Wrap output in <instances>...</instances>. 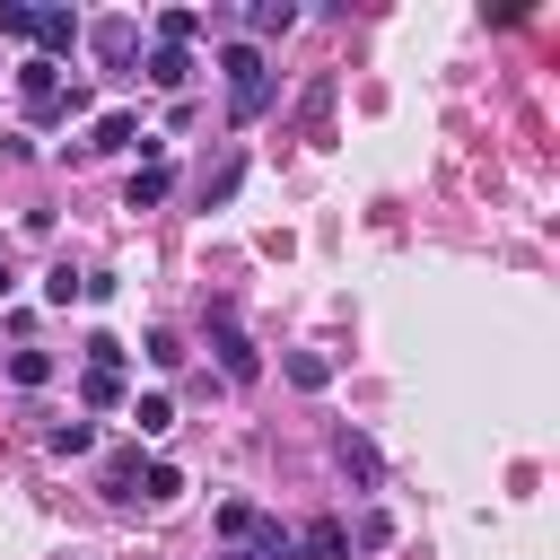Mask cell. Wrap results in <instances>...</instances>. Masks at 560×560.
Returning a JSON list of instances; mask_svg holds the SVG:
<instances>
[{
	"label": "cell",
	"instance_id": "1",
	"mask_svg": "<svg viewBox=\"0 0 560 560\" xmlns=\"http://www.w3.org/2000/svg\"><path fill=\"white\" fill-rule=\"evenodd\" d=\"M219 70H228V114H236V122H262V114H271V96H280V79H271L262 44H219Z\"/></svg>",
	"mask_w": 560,
	"mask_h": 560
},
{
	"label": "cell",
	"instance_id": "2",
	"mask_svg": "<svg viewBox=\"0 0 560 560\" xmlns=\"http://www.w3.org/2000/svg\"><path fill=\"white\" fill-rule=\"evenodd\" d=\"M18 96H26V114H35V122H61V114H70V88H61V61H44V52H26V61H18Z\"/></svg>",
	"mask_w": 560,
	"mask_h": 560
},
{
	"label": "cell",
	"instance_id": "3",
	"mask_svg": "<svg viewBox=\"0 0 560 560\" xmlns=\"http://www.w3.org/2000/svg\"><path fill=\"white\" fill-rule=\"evenodd\" d=\"M210 350H219V368H228V385H254V376H262V350L245 341V324H236V306H210Z\"/></svg>",
	"mask_w": 560,
	"mask_h": 560
},
{
	"label": "cell",
	"instance_id": "4",
	"mask_svg": "<svg viewBox=\"0 0 560 560\" xmlns=\"http://www.w3.org/2000/svg\"><path fill=\"white\" fill-rule=\"evenodd\" d=\"M79 44H88L96 61H131V52H140V26H131V18H96V26H79Z\"/></svg>",
	"mask_w": 560,
	"mask_h": 560
},
{
	"label": "cell",
	"instance_id": "5",
	"mask_svg": "<svg viewBox=\"0 0 560 560\" xmlns=\"http://www.w3.org/2000/svg\"><path fill=\"white\" fill-rule=\"evenodd\" d=\"M332 455H341V472H350L359 490H376V481H385V455H376L359 429H341V438H332Z\"/></svg>",
	"mask_w": 560,
	"mask_h": 560
},
{
	"label": "cell",
	"instance_id": "6",
	"mask_svg": "<svg viewBox=\"0 0 560 560\" xmlns=\"http://www.w3.org/2000/svg\"><path fill=\"white\" fill-rule=\"evenodd\" d=\"M26 44H44V61H61V52H79V18L70 9H35V35Z\"/></svg>",
	"mask_w": 560,
	"mask_h": 560
},
{
	"label": "cell",
	"instance_id": "7",
	"mask_svg": "<svg viewBox=\"0 0 560 560\" xmlns=\"http://www.w3.org/2000/svg\"><path fill=\"white\" fill-rule=\"evenodd\" d=\"M140 140H149V131H140V114H122V105H114V114H96V131H88V149H96V158L140 149Z\"/></svg>",
	"mask_w": 560,
	"mask_h": 560
},
{
	"label": "cell",
	"instance_id": "8",
	"mask_svg": "<svg viewBox=\"0 0 560 560\" xmlns=\"http://www.w3.org/2000/svg\"><path fill=\"white\" fill-rule=\"evenodd\" d=\"M298 26V0H254L245 9V44H262V35H289Z\"/></svg>",
	"mask_w": 560,
	"mask_h": 560
},
{
	"label": "cell",
	"instance_id": "9",
	"mask_svg": "<svg viewBox=\"0 0 560 560\" xmlns=\"http://www.w3.org/2000/svg\"><path fill=\"white\" fill-rule=\"evenodd\" d=\"M280 368H289L298 394H324V385H332V359H324V350H280Z\"/></svg>",
	"mask_w": 560,
	"mask_h": 560
},
{
	"label": "cell",
	"instance_id": "10",
	"mask_svg": "<svg viewBox=\"0 0 560 560\" xmlns=\"http://www.w3.org/2000/svg\"><path fill=\"white\" fill-rule=\"evenodd\" d=\"M96 490H105V499H131V490H140V446H114L105 472H96Z\"/></svg>",
	"mask_w": 560,
	"mask_h": 560
},
{
	"label": "cell",
	"instance_id": "11",
	"mask_svg": "<svg viewBox=\"0 0 560 560\" xmlns=\"http://www.w3.org/2000/svg\"><path fill=\"white\" fill-rule=\"evenodd\" d=\"M298 560H350V525H332V516L306 525V534H298Z\"/></svg>",
	"mask_w": 560,
	"mask_h": 560
},
{
	"label": "cell",
	"instance_id": "12",
	"mask_svg": "<svg viewBox=\"0 0 560 560\" xmlns=\"http://www.w3.org/2000/svg\"><path fill=\"white\" fill-rule=\"evenodd\" d=\"M166 192H175V175H166V166H140V175H131V192H122V201H131V210H158V201H166Z\"/></svg>",
	"mask_w": 560,
	"mask_h": 560
},
{
	"label": "cell",
	"instance_id": "13",
	"mask_svg": "<svg viewBox=\"0 0 560 560\" xmlns=\"http://www.w3.org/2000/svg\"><path fill=\"white\" fill-rule=\"evenodd\" d=\"M9 385H52V350H9Z\"/></svg>",
	"mask_w": 560,
	"mask_h": 560
},
{
	"label": "cell",
	"instance_id": "14",
	"mask_svg": "<svg viewBox=\"0 0 560 560\" xmlns=\"http://www.w3.org/2000/svg\"><path fill=\"white\" fill-rule=\"evenodd\" d=\"M149 79H158V88H184V79H192V52L158 44V52H149Z\"/></svg>",
	"mask_w": 560,
	"mask_h": 560
},
{
	"label": "cell",
	"instance_id": "15",
	"mask_svg": "<svg viewBox=\"0 0 560 560\" xmlns=\"http://www.w3.org/2000/svg\"><path fill=\"white\" fill-rule=\"evenodd\" d=\"M131 420H140V438H166V429H175V402H166V394H140Z\"/></svg>",
	"mask_w": 560,
	"mask_h": 560
},
{
	"label": "cell",
	"instance_id": "16",
	"mask_svg": "<svg viewBox=\"0 0 560 560\" xmlns=\"http://www.w3.org/2000/svg\"><path fill=\"white\" fill-rule=\"evenodd\" d=\"M44 446H52V455H88V446H96V429H88V420H52V429H44Z\"/></svg>",
	"mask_w": 560,
	"mask_h": 560
},
{
	"label": "cell",
	"instance_id": "17",
	"mask_svg": "<svg viewBox=\"0 0 560 560\" xmlns=\"http://www.w3.org/2000/svg\"><path fill=\"white\" fill-rule=\"evenodd\" d=\"M192 35H201V9H166V18H158V44H175V52H184Z\"/></svg>",
	"mask_w": 560,
	"mask_h": 560
},
{
	"label": "cell",
	"instance_id": "18",
	"mask_svg": "<svg viewBox=\"0 0 560 560\" xmlns=\"http://www.w3.org/2000/svg\"><path fill=\"white\" fill-rule=\"evenodd\" d=\"M88 368H105V376H122V368H131V350H122L114 332H88Z\"/></svg>",
	"mask_w": 560,
	"mask_h": 560
},
{
	"label": "cell",
	"instance_id": "19",
	"mask_svg": "<svg viewBox=\"0 0 560 560\" xmlns=\"http://www.w3.org/2000/svg\"><path fill=\"white\" fill-rule=\"evenodd\" d=\"M79 394H88V411H114V402H122V376H105V368H88V376H79Z\"/></svg>",
	"mask_w": 560,
	"mask_h": 560
},
{
	"label": "cell",
	"instance_id": "20",
	"mask_svg": "<svg viewBox=\"0 0 560 560\" xmlns=\"http://www.w3.org/2000/svg\"><path fill=\"white\" fill-rule=\"evenodd\" d=\"M236 175H245V158H219V166L201 175V201H228V192H236Z\"/></svg>",
	"mask_w": 560,
	"mask_h": 560
},
{
	"label": "cell",
	"instance_id": "21",
	"mask_svg": "<svg viewBox=\"0 0 560 560\" xmlns=\"http://www.w3.org/2000/svg\"><path fill=\"white\" fill-rule=\"evenodd\" d=\"M175 490H184L175 464H140V499H175Z\"/></svg>",
	"mask_w": 560,
	"mask_h": 560
},
{
	"label": "cell",
	"instance_id": "22",
	"mask_svg": "<svg viewBox=\"0 0 560 560\" xmlns=\"http://www.w3.org/2000/svg\"><path fill=\"white\" fill-rule=\"evenodd\" d=\"M350 542H359V551H385V542H394V516H385V508H368V516H359V534H350Z\"/></svg>",
	"mask_w": 560,
	"mask_h": 560
},
{
	"label": "cell",
	"instance_id": "23",
	"mask_svg": "<svg viewBox=\"0 0 560 560\" xmlns=\"http://www.w3.org/2000/svg\"><path fill=\"white\" fill-rule=\"evenodd\" d=\"M44 298H52V306H70V298H79V271H70V262H52V271H44Z\"/></svg>",
	"mask_w": 560,
	"mask_h": 560
},
{
	"label": "cell",
	"instance_id": "24",
	"mask_svg": "<svg viewBox=\"0 0 560 560\" xmlns=\"http://www.w3.org/2000/svg\"><path fill=\"white\" fill-rule=\"evenodd\" d=\"M140 350H149V359H158V368H184V341H175V332H166V324H158V332H149V341H140Z\"/></svg>",
	"mask_w": 560,
	"mask_h": 560
},
{
	"label": "cell",
	"instance_id": "25",
	"mask_svg": "<svg viewBox=\"0 0 560 560\" xmlns=\"http://www.w3.org/2000/svg\"><path fill=\"white\" fill-rule=\"evenodd\" d=\"M219 534H228V542H245V534H254V508H245V499H228V508H219Z\"/></svg>",
	"mask_w": 560,
	"mask_h": 560
},
{
	"label": "cell",
	"instance_id": "26",
	"mask_svg": "<svg viewBox=\"0 0 560 560\" xmlns=\"http://www.w3.org/2000/svg\"><path fill=\"white\" fill-rule=\"evenodd\" d=\"M0 35H18V44H26V35H35V9H26V0H0Z\"/></svg>",
	"mask_w": 560,
	"mask_h": 560
},
{
	"label": "cell",
	"instance_id": "27",
	"mask_svg": "<svg viewBox=\"0 0 560 560\" xmlns=\"http://www.w3.org/2000/svg\"><path fill=\"white\" fill-rule=\"evenodd\" d=\"M9 289H18V271H9V262H0V298H9Z\"/></svg>",
	"mask_w": 560,
	"mask_h": 560
},
{
	"label": "cell",
	"instance_id": "28",
	"mask_svg": "<svg viewBox=\"0 0 560 560\" xmlns=\"http://www.w3.org/2000/svg\"><path fill=\"white\" fill-rule=\"evenodd\" d=\"M228 560H262V551H245V542H236V551H228Z\"/></svg>",
	"mask_w": 560,
	"mask_h": 560
}]
</instances>
